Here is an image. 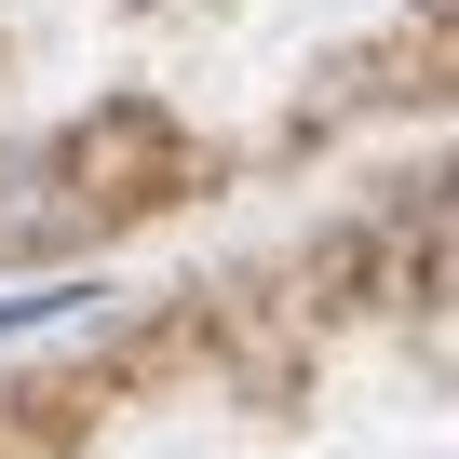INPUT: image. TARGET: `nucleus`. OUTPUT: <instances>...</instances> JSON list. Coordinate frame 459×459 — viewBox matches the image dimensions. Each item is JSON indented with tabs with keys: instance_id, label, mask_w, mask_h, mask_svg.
<instances>
[{
	"instance_id": "f257e3e1",
	"label": "nucleus",
	"mask_w": 459,
	"mask_h": 459,
	"mask_svg": "<svg viewBox=\"0 0 459 459\" xmlns=\"http://www.w3.org/2000/svg\"><path fill=\"white\" fill-rule=\"evenodd\" d=\"M108 311V284H28V298H0V338H41V325H82Z\"/></svg>"
}]
</instances>
